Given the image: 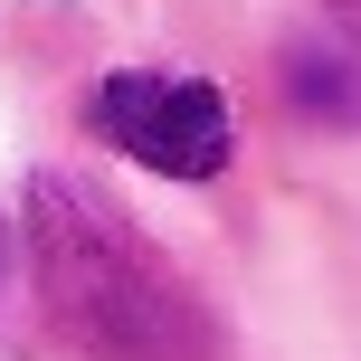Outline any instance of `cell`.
I'll use <instances>...</instances> for the list:
<instances>
[{"mask_svg":"<svg viewBox=\"0 0 361 361\" xmlns=\"http://www.w3.org/2000/svg\"><path fill=\"white\" fill-rule=\"evenodd\" d=\"M29 276L76 361H219V324L143 219L76 171L29 180Z\"/></svg>","mask_w":361,"mask_h":361,"instance_id":"cell-1","label":"cell"},{"mask_svg":"<svg viewBox=\"0 0 361 361\" xmlns=\"http://www.w3.org/2000/svg\"><path fill=\"white\" fill-rule=\"evenodd\" d=\"M86 124H95V143H114L124 162H143L162 180H219L228 152H238L228 95H219L209 76H171V67H114V76H95Z\"/></svg>","mask_w":361,"mask_h":361,"instance_id":"cell-2","label":"cell"},{"mask_svg":"<svg viewBox=\"0 0 361 361\" xmlns=\"http://www.w3.org/2000/svg\"><path fill=\"white\" fill-rule=\"evenodd\" d=\"M286 95L314 124H361V67L343 48H286Z\"/></svg>","mask_w":361,"mask_h":361,"instance_id":"cell-3","label":"cell"},{"mask_svg":"<svg viewBox=\"0 0 361 361\" xmlns=\"http://www.w3.org/2000/svg\"><path fill=\"white\" fill-rule=\"evenodd\" d=\"M324 10H333V19H343V29L361 38V0H324Z\"/></svg>","mask_w":361,"mask_h":361,"instance_id":"cell-4","label":"cell"},{"mask_svg":"<svg viewBox=\"0 0 361 361\" xmlns=\"http://www.w3.org/2000/svg\"><path fill=\"white\" fill-rule=\"evenodd\" d=\"M0 286H10V219H0Z\"/></svg>","mask_w":361,"mask_h":361,"instance_id":"cell-5","label":"cell"}]
</instances>
